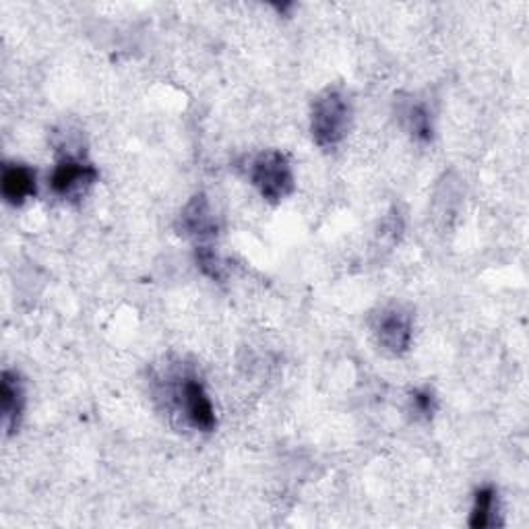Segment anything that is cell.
Wrapping results in <instances>:
<instances>
[{
  "instance_id": "obj_6",
  "label": "cell",
  "mask_w": 529,
  "mask_h": 529,
  "mask_svg": "<svg viewBox=\"0 0 529 529\" xmlns=\"http://www.w3.org/2000/svg\"><path fill=\"white\" fill-rule=\"evenodd\" d=\"M0 189L9 205H23L38 191L36 172L25 164H5L3 176H0Z\"/></svg>"
},
{
  "instance_id": "obj_10",
  "label": "cell",
  "mask_w": 529,
  "mask_h": 529,
  "mask_svg": "<svg viewBox=\"0 0 529 529\" xmlns=\"http://www.w3.org/2000/svg\"><path fill=\"white\" fill-rule=\"evenodd\" d=\"M496 513H499V499L492 486H484L474 496V507L470 515V525L476 529L496 525Z\"/></svg>"
},
{
  "instance_id": "obj_3",
  "label": "cell",
  "mask_w": 529,
  "mask_h": 529,
  "mask_svg": "<svg viewBox=\"0 0 529 529\" xmlns=\"http://www.w3.org/2000/svg\"><path fill=\"white\" fill-rule=\"evenodd\" d=\"M178 412L195 430L213 432L217 426L213 403L195 375H182L172 389Z\"/></svg>"
},
{
  "instance_id": "obj_11",
  "label": "cell",
  "mask_w": 529,
  "mask_h": 529,
  "mask_svg": "<svg viewBox=\"0 0 529 529\" xmlns=\"http://www.w3.org/2000/svg\"><path fill=\"white\" fill-rule=\"evenodd\" d=\"M197 263H199L201 271H203L207 277L215 279V282H222L224 275H226V267L222 265L220 257H217V255L213 253V248H211V246H199V248H197Z\"/></svg>"
},
{
  "instance_id": "obj_2",
  "label": "cell",
  "mask_w": 529,
  "mask_h": 529,
  "mask_svg": "<svg viewBox=\"0 0 529 529\" xmlns=\"http://www.w3.org/2000/svg\"><path fill=\"white\" fill-rule=\"evenodd\" d=\"M251 182L267 203H279L294 193V170L284 151L269 149L251 162Z\"/></svg>"
},
{
  "instance_id": "obj_12",
  "label": "cell",
  "mask_w": 529,
  "mask_h": 529,
  "mask_svg": "<svg viewBox=\"0 0 529 529\" xmlns=\"http://www.w3.org/2000/svg\"><path fill=\"white\" fill-rule=\"evenodd\" d=\"M412 412L416 414V418L422 420H430L434 412H437V397H434V393L428 387L416 389L412 393Z\"/></svg>"
},
{
  "instance_id": "obj_4",
  "label": "cell",
  "mask_w": 529,
  "mask_h": 529,
  "mask_svg": "<svg viewBox=\"0 0 529 529\" xmlns=\"http://www.w3.org/2000/svg\"><path fill=\"white\" fill-rule=\"evenodd\" d=\"M372 335L385 354L403 356L410 350L414 337L412 315L401 306H387L372 321Z\"/></svg>"
},
{
  "instance_id": "obj_8",
  "label": "cell",
  "mask_w": 529,
  "mask_h": 529,
  "mask_svg": "<svg viewBox=\"0 0 529 529\" xmlns=\"http://www.w3.org/2000/svg\"><path fill=\"white\" fill-rule=\"evenodd\" d=\"M0 403H3V424L7 434H13L19 428L23 408H25V389L19 372L5 370L0 381Z\"/></svg>"
},
{
  "instance_id": "obj_7",
  "label": "cell",
  "mask_w": 529,
  "mask_h": 529,
  "mask_svg": "<svg viewBox=\"0 0 529 529\" xmlns=\"http://www.w3.org/2000/svg\"><path fill=\"white\" fill-rule=\"evenodd\" d=\"M178 230L180 234L193 238H209L215 234L217 230L215 215L205 195H195L189 203H186V207L178 217Z\"/></svg>"
},
{
  "instance_id": "obj_9",
  "label": "cell",
  "mask_w": 529,
  "mask_h": 529,
  "mask_svg": "<svg viewBox=\"0 0 529 529\" xmlns=\"http://www.w3.org/2000/svg\"><path fill=\"white\" fill-rule=\"evenodd\" d=\"M399 116H401L403 127L408 129V133L416 141L428 143L432 139V122H430V114H428L424 104H420V102L401 104Z\"/></svg>"
},
{
  "instance_id": "obj_5",
  "label": "cell",
  "mask_w": 529,
  "mask_h": 529,
  "mask_svg": "<svg viewBox=\"0 0 529 529\" xmlns=\"http://www.w3.org/2000/svg\"><path fill=\"white\" fill-rule=\"evenodd\" d=\"M98 170L93 164L85 162L83 158L67 155L62 158L50 176V189L60 199H79L87 193L89 186L96 184Z\"/></svg>"
},
{
  "instance_id": "obj_1",
  "label": "cell",
  "mask_w": 529,
  "mask_h": 529,
  "mask_svg": "<svg viewBox=\"0 0 529 529\" xmlns=\"http://www.w3.org/2000/svg\"><path fill=\"white\" fill-rule=\"evenodd\" d=\"M352 124V104L344 89L327 87L310 112V135L321 149H331L346 139Z\"/></svg>"
}]
</instances>
